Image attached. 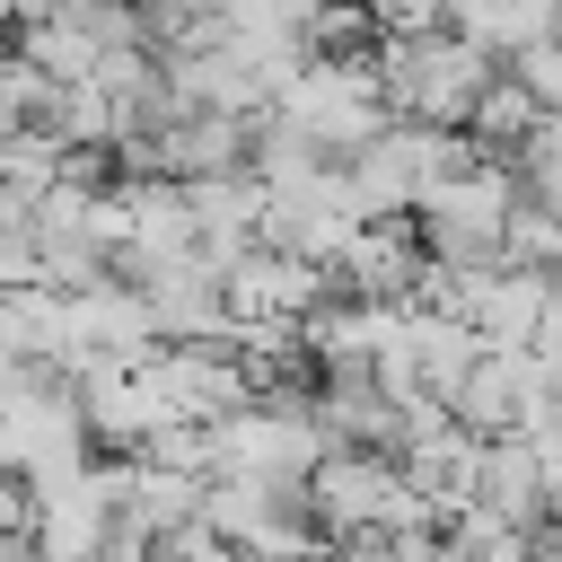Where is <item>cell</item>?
<instances>
[{"mask_svg":"<svg viewBox=\"0 0 562 562\" xmlns=\"http://www.w3.org/2000/svg\"><path fill=\"white\" fill-rule=\"evenodd\" d=\"M501 70H509V61H492V53L465 44L457 26H448V35H386V44H378V79H386V105H395L404 123H448V132H465L474 105H483V88H492Z\"/></svg>","mask_w":562,"mask_h":562,"instance_id":"6da1fadb","label":"cell"},{"mask_svg":"<svg viewBox=\"0 0 562 562\" xmlns=\"http://www.w3.org/2000/svg\"><path fill=\"white\" fill-rule=\"evenodd\" d=\"M281 123H299L325 158H360V149H378L404 114L386 105V79H378V53H351V61H307L299 79H290V97L272 105Z\"/></svg>","mask_w":562,"mask_h":562,"instance_id":"7a4b0ae2","label":"cell"},{"mask_svg":"<svg viewBox=\"0 0 562 562\" xmlns=\"http://www.w3.org/2000/svg\"><path fill=\"white\" fill-rule=\"evenodd\" d=\"M325 299H334V272L307 263V255H290V246H255V255L228 272V316H237V334H246V325H307Z\"/></svg>","mask_w":562,"mask_h":562,"instance_id":"3957f363","label":"cell"},{"mask_svg":"<svg viewBox=\"0 0 562 562\" xmlns=\"http://www.w3.org/2000/svg\"><path fill=\"white\" fill-rule=\"evenodd\" d=\"M483 509L501 527H518V536H544L553 527V483H544L536 439H492V457H483Z\"/></svg>","mask_w":562,"mask_h":562,"instance_id":"277c9868","label":"cell"},{"mask_svg":"<svg viewBox=\"0 0 562 562\" xmlns=\"http://www.w3.org/2000/svg\"><path fill=\"white\" fill-rule=\"evenodd\" d=\"M544 123H553V114H544V105H536V97H527V88H518L509 70H501V79L483 88V105H474V123H465V132H474V140H483L492 158H518V149H527V140L544 132Z\"/></svg>","mask_w":562,"mask_h":562,"instance_id":"5b68a950","label":"cell"},{"mask_svg":"<svg viewBox=\"0 0 562 562\" xmlns=\"http://www.w3.org/2000/svg\"><path fill=\"white\" fill-rule=\"evenodd\" d=\"M18 53H26L35 70H53L61 88H88V79H97V61H105V44H97L79 18H44V26H26V35H18Z\"/></svg>","mask_w":562,"mask_h":562,"instance_id":"8992f818","label":"cell"},{"mask_svg":"<svg viewBox=\"0 0 562 562\" xmlns=\"http://www.w3.org/2000/svg\"><path fill=\"white\" fill-rule=\"evenodd\" d=\"M53 105H61V79L35 70L26 53H9L0 61V114H9V132H53Z\"/></svg>","mask_w":562,"mask_h":562,"instance_id":"52a82bcc","label":"cell"},{"mask_svg":"<svg viewBox=\"0 0 562 562\" xmlns=\"http://www.w3.org/2000/svg\"><path fill=\"white\" fill-rule=\"evenodd\" d=\"M509 272H562V211H544L536 193L509 211Z\"/></svg>","mask_w":562,"mask_h":562,"instance_id":"ba28073f","label":"cell"}]
</instances>
